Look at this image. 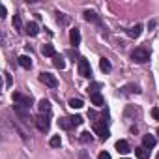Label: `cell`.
Segmentation results:
<instances>
[{
  "mask_svg": "<svg viewBox=\"0 0 159 159\" xmlns=\"http://www.w3.org/2000/svg\"><path fill=\"white\" fill-rule=\"evenodd\" d=\"M131 60L137 62V64H146V62L150 60V52H148V49H144V47L135 49V51L131 52Z\"/></svg>",
  "mask_w": 159,
  "mask_h": 159,
  "instance_id": "obj_1",
  "label": "cell"
},
{
  "mask_svg": "<svg viewBox=\"0 0 159 159\" xmlns=\"http://www.w3.org/2000/svg\"><path fill=\"white\" fill-rule=\"evenodd\" d=\"M13 101H15L17 105H21V107H26V109H30L32 103H34L32 96H25V94H19V92L13 94Z\"/></svg>",
  "mask_w": 159,
  "mask_h": 159,
  "instance_id": "obj_2",
  "label": "cell"
},
{
  "mask_svg": "<svg viewBox=\"0 0 159 159\" xmlns=\"http://www.w3.org/2000/svg\"><path fill=\"white\" fill-rule=\"evenodd\" d=\"M39 81H41L45 86H49V88H56V86H58V81H56V77H54L52 73H47V71L39 73Z\"/></svg>",
  "mask_w": 159,
  "mask_h": 159,
  "instance_id": "obj_3",
  "label": "cell"
},
{
  "mask_svg": "<svg viewBox=\"0 0 159 159\" xmlns=\"http://www.w3.org/2000/svg\"><path fill=\"white\" fill-rule=\"evenodd\" d=\"M79 75L84 77V79L92 77V66H90V62H88L86 58H81V60H79Z\"/></svg>",
  "mask_w": 159,
  "mask_h": 159,
  "instance_id": "obj_4",
  "label": "cell"
},
{
  "mask_svg": "<svg viewBox=\"0 0 159 159\" xmlns=\"http://www.w3.org/2000/svg\"><path fill=\"white\" fill-rule=\"evenodd\" d=\"M36 125H38V129L39 131H49V127H51V122H49V114H39V116H36Z\"/></svg>",
  "mask_w": 159,
  "mask_h": 159,
  "instance_id": "obj_5",
  "label": "cell"
},
{
  "mask_svg": "<svg viewBox=\"0 0 159 159\" xmlns=\"http://www.w3.org/2000/svg\"><path fill=\"white\" fill-rule=\"evenodd\" d=\"M94 133L101 139V140H107L109 137H111V131L101 124V122H98V124H94Z\"/></svg>",
  "mask_w": 159,
  "mask_h": 159,
  "instance_id": "obj_6",
  "label": "cell"
},
{
  "mask_svg": "<svg viewBox=\"0 0 159 159\" xmlns=\"http://www.w3.org/2000/svg\"><path fill=\"white\" fill-rule=\"evenodd\" d=\"M69 39H71V45H79V43H81V30H79V28H73L71 32H69Z\"/></svg>",
  "mask_w": 159,
  "mask_h": 159,
  "instance_id": "obj_7",
  "label": "cell"
},
{
  "mask_svg": "<svg viewBox=\"0 0 159 159\" xmlns=\"http://www.w3.org/2000/svg\"><path fill=\"white\" fill-rule=\"evenodd\" d=\"M155 142H157V140H155L153 135H144V137H142V146L148 148V150H152V148L155 146Z\"/></svg>",
  "mask_w": 159,
  "mask_h": 159,
  "instance_id": "obj_8",
  "label": "cell"
},
{
  "mask_svg": "<svg viewBox=\"0 0 159 159\" xmlns=\"http://www.w3.org/2000/svg\"><path fill=\"white\" fill-rule=\"evenodd\" d=\"M116 150H118V153H129V152H131L127 140H118V142H116Z\"/></svg>",
  "mask_w": 159,
  "mask_h": 159,
  "instance_id": "obj_9",
  "label": "cell"
},
{
  "mask_svg": "<svg viewBox=\"0 0 159 159\" xmlns=\"http://www.w3.org/2000/svg\"><path fill=\"white\" fill-rule=\"evenodd\" d=\"M84 19H86L88 23L101 25V19H99V17H98V13H94V11H84Z\"/></svg>",
  "mask_w": 159,
  "mask_h": 159,
  "instance_id": "obj_10",
  "label": "cell"
},
{
  "mask_svg": "<svg viewBox=\"0 0 159 159\" xmlns=\"http://www.w3.org/2000/svg\"><path fill=\"white\" fill-rule=\"evenodd\" d=\"M38 107H39V112H41V114H51V103H49L47 99H41V101L38 103Z\"/></svg>",
  "mask_w": 159,
  "mask_h": 159,
  "instance_id": "obj_11",
  "label": "cell"
},
{
  "mask_svg": "<svg viewBox=\"0 0 159 159\" xmlns=\"http://www.w3.org/2000/svg\"><path fill=\"white\" fill-rule=\"evenodd\" d=\"M58 125H60L62 129H71V127H75L71 116H69V118H60V120H58Z\"/></svg>",
  "mask_w": 159,
  "mask_h": 159,
  "instance_id": "obj_12",
  "label": "cell"
},
{
  "mask_svg": "<svg viewBox=\"0 0 159 159\" xmlns=\"http://www.w3.org/2000/svg\"><path fill=\"white\" fill-rule=\"evenodd\" d=\"M135 155H137L139 159H148L150 150H148V148H144V146H139V148H135Z\"/></svg>",
  "mask_w": 159,
  "mask_h": 159,
  "instance_id": "obj_13",
  "label": "cell"
},
{
  "mask_svg": "<svg viewBox=\"0 0 159 159\" xmlns=\"http://www.w3.org/2000/svg\"><path fill=\"white\" fill-rule=\"evenodd\" d=\"M19 64H21V67L30 69V67H32V58L26 56V54H23V56H19Z\"/></svg>",
  "mask_w": 159,
  "mask_h": 159,
  "instance_id": "obj_14",
  "label": "cell"
},
{
  "mask_svg": "<svg viewBox=\"0 0 159 159\" xmlns=\"http://www.w3.org/2000/svg\"><path fill=\"white\" fill-rule=\"evenodd\" d=\"M127 34H129L131 38H139V36L142 34V25H135V26H131V28L127 30Z\"/></svg>",
  "mask_w": 159,
  "mask_h": 159,
  "instance_id": "obj_15",
  "label": "cell"
},
{
  "mask_svg": "<svg viewBox=\"0 0 159 159\" xmlns=\"http://www.w3.org/2000/svg\"><path fill=\"white\" fill-rule=\"evenodd\" d=\"M41 52H43V56H52V58L56 56V51H54V47H52V45H49V43L41 47Z\"/></svg>",
  "mask_w": 159,
  "mask_h": 159,
  "instance_id": "obj_16",
  "label": "cell"
},
{
  "mask_svg": "<svg viewBox=\"0 0 159 159\" xmlns=\"http://www.w3.org/2000/svg\"><path fill=\"white\" fill-rule=\"evenodd\" d=\"M28 36H38V32H39V28H38V25L36 23H28L26 25V30H25Z\"/></svg>",
  "mask_w": 159,
  "mask_h": 159,
  "instance_id": "obj_17",
  "label": "cell"
},
{
  "mask_svg": "<svg viewBox=\"0 0 159 159\" xmlns=\"http://www.w3.org/2000/svg\"><path fill=\"white\" fill-rule=\"evenodd\" d=\"M90 99H92V103H94L96 107H101V105L105 103V101H103V96H101L99 92H98V94H92V96H90Z\"/></svg>",
  "mask_w": 159,
  "mask_h": 159,
  "instance_id": "obj_18",
  "label": "cell"
},
{
  "mask_svg": "<svg viewBox=\"0 0 159 159\" xmlns=\"http://www.w3.org/2000/svg\"><path fill=\"white\" fill-rule=\"evenodd\" d=\"M52 64H54V67H58V69H64V67H66V62H64V58H62L60 54H56V56H54Z\"/></svg>",
  "mask_w": 159,
  "mask_h": 159,
  "instance_id": "obj_19",
  "label": "cell"
},
{
  "mask_svg": "<svg viewBox=\"0 0 159 159\" xmlns=\"http://www.w3.org/2000/svg\"><path fill=\"white\" fill-rule=\"evenodd\" d=\"M99 67H101L105 73H109V71L112 69V66H111V62H109L107 58H101V60H99Z\"/></svg>",
  "mask_w": 159,
  "mask_h": 159,
  "instance_id": "obj_20",
  "label": "cell"
},
{
  "mask_svg": "<svg viewBox=\"0 0 159 159\" xmlns=\"http://www.w3.org/2000/svg\"><path fill=\"white\" fill-rule=\"evenodd\" d=\"M83 105H84L83 99H75V98L69 99V107H71V109H83Z\"/></svg>",
  "mask_w": 159,
  "mask_h": 159,
  "instance_id": "obj_21",
  "label": "cell"
},
{
  "mask_svg": "<svg viewBox=\"0 0 159 159\" xmlns=\"http://www.w3.org/2000/svg\"><path fill=\"white\" fill-rule=\"evenodd\" d=\"M101 86H103L101 83H94V84H90V86H88V94H90V96H92V94H98V90H99Z\"/></svg>",
  "mask_w": 159,
  "mask_h": 159,
  "instance_id": "obj_22",
  "label": "cell"
},
{
  "mask_svg": "<svg viewBox=\"0 0 159 159\" xmlns=\"http://www.w3.org/2000/svg\"><path fill=\"white\" fill-rule=\"evenodd\" d=\"M13 26H15V30H21L23 28V23H21V15L19 13H15V17H13Z\"/></svg>",
  "mask_w": 159,
  "mask_h": 159,
  "instance_id": "obj_23",
  "label": "cell"
},
{
  "mask_svg": "<svg viewBox=\"0 0 159 159\" xmlns=\"http://www.w3.org/2000/svg\"><path fill=\"white\" fill-rule=\"evenodd\" d=\"M122 90H124V92H127V94H133V92H135V94H139V92H140V90H139V86H135V84H129V86H124Z\"/></svg>",
  "mask_w": 159,
  "mask_h": 159,
  "instance_id": "obj_24",
  "label": "cell"
},
{
  "mask_svg": "<svg viewBox=\"0 0 159 159\" xmlns=\"http://www.w3.org/2000/svg\"><path fill=\"white\" fill-rule=\"evenodd\" d=\"M79 139H81V142H84V144H86V142H90V140H92V135H90L88 131H83Z\"/></svg>",
  "mask_w": 159,
  "mask_h": 159,
  "instance_id": "obj_25",
  "label": "cell"
},
{
  "mask_svg": "<svg viewBox=\"0 0 159 159\" xmlns=\"http://www.w3.org/2000/svg\"><path fill=\"white\" fill-rule=\"evenodd\" d=\"M49 144H51V146H52V148H58V146H60V144H62V140H60V137H58V135H56V137H52V139H51V140H49Z\"/></svg>",
  "mask_w": 159,
  "mask_h": 159,
  "instance_id": "obj_26",
  "label": "cell"
},
{
  "mask_svg": "<svg viewBox=\"0 0 159 159\" xmlns=\"http://www.w3.org/2000/svg\"><path fill=\"white\" fill-rule=\"evenodd\" d=\"M67 56H69V58H73V62H75V58H79L77 49H69V51H67ZM79 60H81V58H79Z\"/></svg>",
  "mask_w": 159,
  "mask_h": 159,
  "instance_id": "obj_27",
  "label": "cell"
},
{
  "mask_svg": "<svg viewBox=\"0 0 159 159\" xmlns=\"http://www.w3.org/2000/svg\"><path fill=\"white\" fill-rule=\"evenodd\" d=\"M71 120H73V124H75V125H81V124L84 122V120H83V116H79V114H77V116H71Z\"/></svg>",
  "mask_w": 159,
  "mask_h": 159,
  "instance_id": "obj_28",
  "label": "cell"
},
{
  "mask_svg": "<svg viewBox=\"0 0 159 159\" xmlns=\"http://www.w3.org/2000/svg\"><path fill=\"white\" fill-rule=\"evenodd\" d=\"M56 21H58V23H62V25H67V21H69V19H67V17H64V13H58Z\"/></svg>",
  "mask_w": 159,
  "mask_h": 159,
  "instance_id": "obj_29",
  "label": "cell"
},
{
  "mask_svg": "<svg viewBox=\"0 0 159 159\" xmlns=\"http://www.w3.org/2000/svg\"><path fill=\"white\" fill-rule=\"evenodd\" d=\"M98 159H111V153H109V152H101Z\"/></svg>",
  "mask_w": 159,
  "mask_h": 159,
  "instance_id": "obj_30",
  "label": "cell"
},
{
  "mask_svg": "<svg viewBox=\"0 0 159 159\" xmlns=\"http://www.w3.org/2000/svg\"><path fill=\"white\" fill-rule=\"evenodd\" d=\"M152 116L155 118V120H159V109L155 107V109H152Z\"/></svg>",
  "mask_w": 159,
  "mask_h": 159,
  "instance_id": "obj_31",
  "label": "cell"
},
{
  "mask_svg": "<svg viewBox=\"0 0 159 159\" xmlns=\"http://www.w3.org/2000/svg\"><path fill=\"white\" fill-rule=\"evenodd\" d=\"M4 75H6V86H10L11 84V75L10 73H4Z\"/></svg>",
  "mask_w": 159,
  "mask_h": 159,
  "instance_id": "obj_32",
  "label": "cell"
},
{
  "mask_svg": "<svg viewBox=\"0 0 159 159\" xmlns=\"http://www.w3.org/2000/svg\"><path fill=\"white\" fill-rule=\"evenodd\" d=\"M0 17H2V19L6 17V8H4L2 4H0Z\"/></svg>",
  "mask_w": 159,
  "mask_h": 159,
  "instance_id": "obj_33",
  "label": "cell"
},
{
  "mask_svg": "<svg viewBox=\"0 0 159 159\" xmlns=\"http://www.w3.org/2000/svg\"><path fill=\"white\" fill-rule=\"evenodd\" d=\"M157 135H159V127H157Z\"/></svg>",
  "mask_w": 159,
  "mask_h": 159,
  "instance_id": "obj_34",
  "label": "cell"
},
{
  "mask_svg": "<svg viewBox=\"0 0 159 159\" xmlns=\"http://www.w3.org/2000/svg\"><path fill=\"white\" fill-rule=\"evenodd\" d=\"M155 159H159V153H157V157H155Z\"/></svg>",
  "mask_w": 159,
  "mask_h": 159,
  "instance_id": "obj_35",
  "label": "cell"
}]
</instances>
